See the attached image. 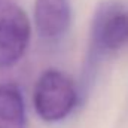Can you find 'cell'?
<instances>
[{
  "instance_id": "5",
  "label": "cell",
  "mask_w": 128,
  "mask_h": 128,
  "mask_svg": "<svg viewBox=\"0 0 128 128\" xmlns=\"http://www.w3.org/2000/svg\"><path fill=\"white\" fill-rule=\"evenodd\" d=\"M0 128H27L22 94L14 85H0Z\"/></svg>"
},
{
  "instance_id": "2",
  "label": "cell",
  "mask_w": 128,
  "mask_h": 128,
  "mask_svg": "<svg viewBox=\"0 0 128 128\" xmlns=\"http://www.w3.org/2000/svg\"><path fill=\"white\" fill-rule=\"evenodd\" d=\"M34 107L46 122H58L70 115L78 103L73 82L60 70H46L34 88Z\"/></svg>"
},
{
  "instance_id": "3",
  "label": "cell",
  "mask_w": 128,
  "mask_h": 128,
  "mask_svg": "<svg viewBox=\"0 0 128 128\" xmlns=\"http://www.w3.org/2000/svg\"><path fill=\"white\" fill-rule=\"evenodd\" d=\"M30 40V22L20 8L0 15V68L10 67L26 52Z\"/></svg>"
},
{
  "instance_id": "1",
  "label": "cell",
  "mask_w": 128,
  "mask_h": 128,
  "mask_svg": "<svg viewBox=\"0 0 128 128\" xmlns=\"http://www.w3.org/2000/svg\"><path fill=\"white\" fill-rule=\"evenodd\" d=\"M128 45V4L109 0L97 10L91 28L90 61L94 64L103 55L116 52Z\"/></svg>"
},
{
  "instance_id": "4",
  "label": "cell",
  "mask_w": 128,
  "mask_h": 128,
  "mask_svg": "<svg viewBox=\"0 0 128 128\" xmlns=\"http://www.w3.org/2000/svg\"><path fill=\"white\" fill-rule=\"evenodd\" d=\"M72 21L68 0H36L34 24L45 39H58L67 32Z\"/></svg>"
}]
</instances>
